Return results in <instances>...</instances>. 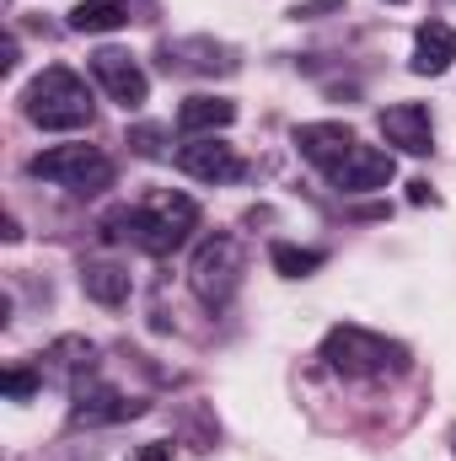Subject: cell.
<instances>
[{
	"mask_svg": "<svg viewBox=\"0 0 456 461\" xmlns=\"http://www.w3.org/2000/svg\"><path fill=\"white\" fill-rule=\"evenodd\" d=\"M456 59V27L451 22H424L414 32V70L419 76H446Z\"/></svg>",
	"mask_w": 456,
	"mask_h": 461,
	"instance_id": "7c38bea8",
	"label": "cell"
},
{
	"mask_svg": "<svg viewBox=\"0 0 456 461\" xmlns=\"http://www.w3.org/2000/svg\"><path fill=\"white\" fill-rule=\"evenodd\" d=\"M22 113H27V123H38V129H49V134H65V129H92V113H97V108H92V92H87V81H81L76 70L49 65L43 76L27 81Z\"/></svg>",
	"mask_w": 456,
	"mask_h": 461,
	"instance_id": "7a4b0ae2",
	"label": "cell"
},
{
	"mask_svg": "<svg viewBox=\"0 0 456 461\" xmlns=\"http://www.w3.org/2000/svg\"><path fill=\"white\" fill-rule=\"evenodd\" d=\"M134 145H140L145 156H156V129H134Z\"/></svg>",
	"mask_w": 456,
	"mask_h": 461,
	"instance_id": "ac0fdd59",
	"label": "cell"
},
{
	"mask_svg": "<svg viewBox=\"0 0 456 461\" xmlns=\"http://www.w3.org/2000/svg\"><path fill=\"white\" fill-rule=\"evenodd\" d=\"M178 167H183L188 177H199V183H231V177H242V156L231 150L226 140H215V134L183 140V145H178Z\"/></svg>",
	"mask_w": 456,
	"mask_h": 461,
	"instance_id": "ba28073f",
	"label": "cell"
},
{
	"mask_svg": "<svg viewBox=\"0 0 456 461\" xmlns=\"http://www.w3.org/2000/svg\"><path fill=\"white\" fill-rule=\"evenodd\" d=\"M236 123V103L231 97H188L183 108H178V129L194 140V134H215V129H231Z\"/></svg>",
	"mask_w": 456,
	"mask_h": 461,
	"instance_id": "4fadbf2b",
	"label": "cell"
},
{
	"mask_svg": "<svg viewBox=\"0 0 456 461\" xmlns=\"http://www.w3.org/2000/svg\"><path fill=\"white\" fill-rule=\"evenodd\" d=\"M81 290L92 301H103V306H123L129 301V274L118 263H87L81 268Z\"/></svg>",
	"mask_w": 456,
	"mask_h": 461,
	"instance_id": "5bb4252c",
	"label": "cell"
},
{
	"mask_svg": "<svg viewBox=\"0 0 456 461\" xmlns=\"http://www.w3.org/2000/svg\"><path fill=\"white\" fill-rule=\"evenodd\" d=\"M188 279H194V295H199L205 306H226L231 295H236V285H242V241H236V236H210V241H199Z\"/></svg>",
	"mask_w": 456,
	"mask_h": 461,
	"instance_id": "5b68a950",
	"label": "cell"
},
{
	"mask_svg": "<svg viewBox=\"0 0 456 461\" xmlns=\"http://www.w3.org/2000/svg\"><path fill=\"white\" fill-rule=\"evenodd\" d=\"M199 226V204L188 194H145L140 204H118L103 215V236L108 241H129L150 258H167L188 241V230Z\"/></svg>",
	"mask_w": 456,
	"mask_h": 461,
	"instance_id": "6da1fadb",
	"label": "cell"
},
{
	"mask_svg": "<svg viewBox=\"0 0 456 461\" xmlns=\"http://www.w3.org/2000/svg\"><path fill=\"white\" fill-rule=\"evenodd\" d=\"M376 123H381V140L408 150V156H430L435 150V123H430L424 103H392V108H381Z\"/></svg>",
	"mask_w": 456,
	"mask_h": 461,
	"instance_id": "30bf717a",
	"label": "cell"
},
{
	"mask_svg": "<svg viewBox=\"0 0 456 461\" xmlns=\"http://www.w3.org/2000/svg\"><path fill=\"white\" fill-rule=\"evenodd\" d=\"M140 402H129L118 386H103V381H76V402H70V424L76 429H97V424H123L134 419Z\"/></svg>",
	"mask_w": 456,
	"mask_h": 461,
	"instance_id": "9c48e42d",
	"label": "cell"
},
{
	"mask_svg": "<svg viewBox=\"0 0 456 461\" xmlns=\"http://www.w3.org/2000/svg\"><path fill=\"white\" fill-rule=\"evenodd\" d=\"M392 5H403V0H392Z\"/></svg>",
	"mask_w": 456,
	"mask_h": 461,
	"instance_id": "ffe728a7",
	"label": "cell"
},
{
	"mask_svg": "<svg viewBox=\"0 0 456 461\" xmlns=\"http://www.w3.org/2000/svg\"><path fill=\"white\" fill-rule=\"evenodd\" d=\"M92 76H97V86L114 97L118 108H140L150 97V81H145L140 59H129L123 49H97L92 54Z\"/></svg>",
	"mask_w": 456,
	"mask_h": 461,
	"instance_id": "8992f818",
	"label": "cell"
},
{
	"mask_svg": "<svg viewBox=\"0 0 456 461\" xmlns=\"http://www.w3.org/2000/svg\"><path fill=\"white\" fill-rule=\"evenodd\" d=\"M296 145H301V156H306L312 167L333 172V167H339L360 140H354V129H349V123H333V118H328V123H301V129H296Z\"/></svg>",
	"mask_w": 456,
	"mask_h": 461,
	"instance_id": "8fae6325",
	"label": "cell"
},
{
	"mask_svg": "<svg viewBox=\"0 0 456 461\" xmlns=\"http://www.w3.org/2000/svg\"><path fill=\"white\" fill-rule=\"evenodd\" d=\"M0 386H5V397H16V402H22V397H32V392L43 386V375H38V370H5V375H0Z\"/></svg>",
	"mask_w": 456,
	"mask_h": 461,
	"instance_id": "e0dca14e",
	"label": "cell"
},
{
	"mask_svg": "<svg viewBox=\"0 0 456 461\" xmlns=\"http://www.w3.org/2000/svg\"><path fill=\"white\" fill-rule=\"evenodd\" d=\"M129 22V5L123 0H81L70 11V27L76 32H118Z\"/></svg>",
	"mask_w": 456,
	"mask_h": 461,
	"instance_id": "9a60e30c",
	"label": "cell"
},
{
	"mask_svg": "<svg viewBox=\"0 0 456 461\" xmlns=\"http://www.w3.org/2000/svg\"><path fill=\"white\" fill-rule=\"evenodd\" d=\"M392 172H397L392 150H381V145H354L328 177H333L339 194H376V188L392 183Z\"/></svg>",
	"mask_w": 456,
	"mask_h": 461,
	"instance_id": "52a82bcc",
	"label": "cell"
},
{
	"mask_svg": "<svg viewBox=\"0 0 456 461\" xmlns=\"http://www.w3.org/2000/svg\"><path fill=\"white\" fill-rule=\"evenodd\" d=\"M323 359H328V370H339L349 381H381V375H397L408 365V348L370 333V328L343 322L323 339Z\"/></svg>",
	"mask_w": 456,
	"mask_h": 461,
	"instance_id": "3957f363",
	"label": "cell"
},
{
	"mask_svg": "<svg viewBox=\"0 0 456 461\" xmlns=\"http://www.w3.org/2000/svg\"><path fill=\"white\" fill-rule=\"evenodd\" d=\"M274 268L285 274V279H306L312 268H323V252H312V247H290V241H274Z\"/></svg>",
	"mask_w": 456,
	"mask_h": 461,
	"instance_id": "2e32d148",
	"label": "cell"
},
{
	"mask_svg": "<svg viewBox=\"0 0 456 461\" xmlns=\"http://www.w3.org/2000/svg\"><path fill=\"white\" fill-rule=\"evenodd\" d=\"M32 177L54 183V188H70V194H97L114 183V161L97 150V145H54V150H38L27 161Z\"/></svg>",
	"mask_w": 456,
	"mask_h": 461,
	"instance_id": "277c9868",
	"label": "cell"
},
{
	"mask_svg": "<svg viewBox=\"0 0 456 461\" xmlns=\"http://www.w3.org/2000/svg\"><path fill=\"white\" fill-rule=\"evenodd\" d=\"M140 461H167V446H145V451H140Z\"/></svg>",
	"mask_w": 456,
	"mask_h": 461,
	"instance_id": "d6986e66",
	"label": "cell"
}]
</instances>
